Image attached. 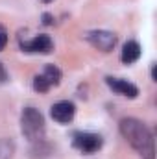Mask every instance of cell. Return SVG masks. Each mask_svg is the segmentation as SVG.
<instances>
[{
    "label": "cell",
    "instance_id": "cell-13",
    "mask_svg": "<svg viewBox=\"0 0 157 159\" xmlns=\"http://www.w3.org/2000/svg\"><path fill=\"white\" fill-rule=\"evenodd\" d=\"M7 41H9V37H7V32H6V28H4V26H0V52L6 48Z\"/></svg>",
    "mask_w": 157,
    "mask_h": 159
},
{
    "label": "cell",
    "instance_id": "cell-7",
    "mask_svg": "<svg viewBox=\"0 0 157 159\" xmlns=\"http://www.w3.org/2000/svg\"><path fill=\"white\" fill-rule=\"evenodd\" d=\"M74 115H76V106L72 102H69V100H59L50 107V117L56 122H59V124L72 122Z\"/></svg>",
    "mask_w": 157,
    "mask_h": 159
},
{
    "label": "cell",
    "instance_id": "cell-12",
    "mask_svg": "<svg viewBox=\"0 0 157 159\" xmlns=\"http://www.w3.org/2000/svg\"><path fill=\"white\" fill-rule=\"evenodd\" d=\"M32 85H34V91H35V93H41V94H43V93H48V91L52 89V87H50V83L44 80L43 74L34 76V83H32Z\"/></svg>",
    "mask_w": 157,
    "mask_h": 159
},
{
    "label": "cell",
    "instance_id": "cell-11",
    "mask_svg": "<svg viewBox=\"0 0 157 159\" xmlns=\"http://www.w3.org/2000/svg\"><path fill=\"white\" fill-rule=\"evenodd\" d=\"M15 143L11 139H0V159H11L15 156Z\"/></svg>",
    "mask_w": 157,
    "mask_h": 159
},
{
    "label": "cell",
    "instance_id": "cell-14",
    "mask_svg": "<svg viewBox=\"0 0 157 159\" xmlns=\"http://www.w3.org/2000/svg\"><path fill=\"white\" fill-rule=\"evenodd\" d=\"M41 22H43L44 26H52V24H54V15H52V13H43V15H41Z\"/></svg>",
    "mask_w": 157,
    "mask_h": 159
},
{
    "label": "cell",
    "instance_id": "cell-8",
    "mask_svg": "<svg viewBox=\"0 0 157 159\" xmlns=\"http://www.w3.org/2000/svg\"><path fill=\"white\" fill-rule=\"evenodd\" d=\"M141 54H142V48L137 41H128L124 43L122 46V52H120V61L124 65H133L141 59Z\"/></svg>",
    "mask_w": 157,
    "mask_h": 159
},
{
    "label": "cell",
    "instance_id": "cell-16",
    "mask_svg": "<svg viewBox=\"0 0 157 159\" xmlns=\"http://www.w3.org/2000/svg\"><path fill=\"white\" fill-rule=\"evenodd\" d=\"M41 2H44V4H48V2H52V0H41Z\"/></svg>",
    "mask_w": 157,
    "mask_h": 159
},
{
    "label": "cell",
    "instance_id": "cell-10",
    "mask_svg": "<svg viewBox=\"0 0 157 159\" xmlns=\"http://www.w3.org/2000/svg\"><path fill=\"white\" fill-rule=\"evenodd\" d=\"M44 80L50 83V87H56V85H59L61 83V78H63V72L56 67V65H44V69H43V72H41Z\"/></svg>",
    "mask_w": 157,
    "mask_h": 159
},
{
    "label": "cell",
    "instance_id": "cell-9",
    "mask_svg": "<svg viewBox=\"0 0 157 159\" xmlns=\"http://www.w3.org/2000/svg\"><path fill=\"white\" fill-rule=\"evenodd\" d=\"M50 154H52V146L44 139L32 143V148H30V157L32 159H46Z\"/></svg>",
    "mask_w": 157,
    "mask_h": 159
},
{
    "label": "cell",
    "instance_id": "cell-5",
    "mask_svg": "<svg viewBox=\"0 0 157 159\" xmlns=\"http://www.w3.org/2000/svg\"><path fill=\"white\" fill-rule=\"evenodd\" d=\"M20 50L28 54H50L54 50V41L46 34H39L30 41H20Z\"/></svg>",
    "mask_w": 157,
    "mask_h": 159
},
{
    "label": "cell",
    "instance_id": "cell-15",
    "mask_svg": "<svg viewBox=\"0 0 157 159\" xmlns=\"http://www.w3.org/2000/svg\"><path fill=\"white\" fill-rule=\"evenodd\" d=\"M0 81H7V70L2 61H0Z\"/></svg>",
    "mask_w": 157,
    "mask_h": 159
},
{
    "label": "cell",
    "instance_id": "cell-1",
    "mask_svg": "<svg viewBox=\"0 0 157 159\" xmlns=\"http://www.w3.org/2000/svg\"><path fill=\"white\" fill-rule=\"evenodd\" d=\"M118 129L126 143L142 159H155V139L152 129L135 117H126L120 120Z\"/></svg>",
    "mask_w": 157,
    "mask_h": 159
},
{
    "label": "cell",
    "instance_id": "cell-2",
    "mask_svg": "<svg viewBox=\"0 0 157 159\" xmlns=\"http://www.w3.org/2000/svg\"><path fill=\"white\" fill-rule=\"evenodd\" d=\"M20 131L24 135V139H28L30 143H35L44 139L46 133V124H44V117L37 107H24L20 113Z\"/></svg>",
    "mask_w": 157,
    "mask_h": 159
},
{
    "label": "cell",
    "instance_id": "cell-6",
    "mask_svg": "<svg viewBox=\"0 0 157 159\" xmlns=\"http://www.w3.org/2000/svg\"><path fill=\"white\" fill-rule=\"evenodd\" d=\"M105 83H107V87H109L115 94H120V96H124V98H131V100H133V98L139 96V87H137L135 83L124 80V78L107 76V78H105Z\"/></svg>",
    "mask_w": 157,
    "mask_h": 159
},
{
    "label": "cell",
    "instance_id": "cell-4",
    "mask_svg": "<svg viewBox=\"0 0 157 159\" xmlns=\"http://www.w3.org/2000/svg\"><path fill=\"white\" fill-rule=\"evenodd\" d=\"M83 39L91 46L98 48L100 52H111L117 46L118 37L115 32H109V30H91L83 35Z\"/></svg>",
    "mask_w": 157,
    "mask_h": 159
},
{
    "label": "cell",
    "instance_id": "cell-3",
    "mask_svg": "<svg viewBox=\"0 0 157 159\" xmlns=\"http://www.w3.org/2000/svg\"><path fill=\"white\" fill-rule=\"evenodd\" d=\"M72 146L81 154H96L104 146V139L92 131H76L72 133Z\"/></svg>",
    "mask_w": 157,
    "mask_h": 159
}]
</instances>
